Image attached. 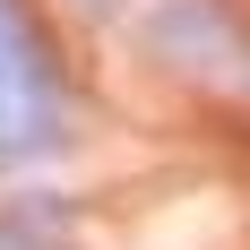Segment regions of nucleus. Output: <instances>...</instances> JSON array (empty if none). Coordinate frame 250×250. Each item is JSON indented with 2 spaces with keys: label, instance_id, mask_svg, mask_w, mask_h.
Here are the masks:
<instances>
[{
  "label": "nucleus",
  "instance_id": "3",
  "mask_svg": "<svg viewBox=\"0 0 250 250\" xmlns=\"http://www.w3.org/2000/svg\"><path fill=\"white\" fill-rule=\"evenodd\" d=\"M78 9H112V0H78Z\"/></svg>",
  "mask_w": 250,
  "mask_h": 250
},
{
  "label": "nucleus",
  "instance_id": "2",
  "mask_svg": "<svg viewBox=\"0 0 250 250\" xmlns=\"http://www.w3.org/2000/svg\"><path fill=\"white\" fill-rule=\"evenodd\" d=\"M138 52L155 69L216 86V95H250V26L225 0H147L138 9Z\"/></svg>",
  "mask_w": 250,
  "mask_h": 250
},
{
  "label": "nucleus",
  "instance_id": "1",
  "mask_svg": "<svg viewBox=\"0 0 250 250\" xmlns=\"http://www.w3.org/2000/svg\"><path fill=\"white\" fill-rule=\"evenodd\" d=\"M69 129H78V104H69V69L52 52L43 18L26 0H0V173L61 155Z\"/></svg>",
  "mask_w": 250,
  "mask_h": 250
}]
</instances>
